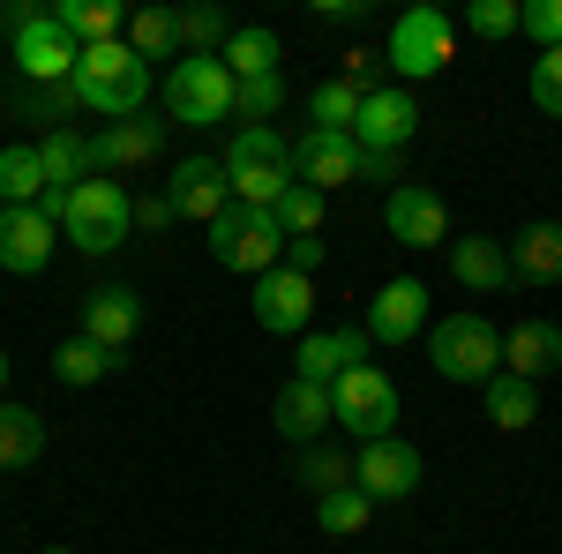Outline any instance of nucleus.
Returning a JSON list of instances; mask_svg holds the SVG:
<instances>
[{
  "label": "nucleus",
  "instance_id": "48",
  "mask_svg": "<svg viewBox=\"0 0 562 554\" xmlns=\"http://www.w3.org/2000/svg\"><path fill=\"white\" fill-rule=\"evenodd\" d=\"M8 375H15V368H8V352H0V397H8Z\"/></svg>",
  "mask_w": 562,
  "mask_h": 554
},
{
  "label": "nucleus",
  "instance_id": "38",
  "mask_svg": "<svg viewBox=\"0 0 562 554\" xmlns=\"http://www.w3.org/2000/svg\"><path fill=\"white\" fill-rule=\"evenodd\" d=\"M285 105V76H256V83H233V121L240 128H270Z\"/></svg>",
  "mask_w": 562,
  "mask_h": 554
},
{
  "label": "nucleus",
  "instance_id": "22",
  "mask_svg": "<svg viewBox=\"0 0 562 554\" xmlns=\"http://www.w3.org/2000/svg\"><path fill=\"white\" fill-rule=\"evenodd\" d=\"M503 375H525V383L562 375V323H548V315H525L518 330L503 338Z\"/></svg>",
  "mask_w": 562,
  "mask_h": 554
},
{
  "label": "nucleus",
  "instance_id": "41",
  "mask_svg": "<svg viewBox=\"0 0 562 554\" xmlns=\"http://www.w3.org/2000/svg\"><path fill=\"white\" fill-rule=\"evenodd\" d=\"M532 105H540V113H548V121H562V45H548V53H540V60H532Z\"/></svg>",
  "mask_w": 562,
  "mask_h": 554
},
{
  "label": "nucleus",
  "instance_id": "47",
  "mask_svg": "<svg viewBox=\"0 0 562 554\" xmlns=\"http://www.w3.org/2000/svg\"><path fill=\"white\" fill-rule=\"evenodd\" d=\"M360 180H397V158H375V150H360Z\"/></svg>",
  "mask_w": 562,
  "mask_h": 554
},
{
  "label": "nucleus",
  "instance_id": "19",
  "mask_svg": "<svg viewBox=\"0 0 562 554\" xmlns=\"http://www.w3.org/2000/svg\"><path fill=\"white\" fill-rule=\"evenodd\" d=\"M368 352H375V338H368V330H307L301 352H293V375H301V383H323V389H330L338 375H352Z\"/></svg>",
  "mask_w": 562,
  "mask_h": 554
},
{
  "label": "nucleus",
  "instance_id": "10",
  "mask_svg": "<svg viewBox=\"0 0 562 554\" xmlns=\"http://www.w3.org/2000/svg\"><path fill=\"white\" fill-rule=\"evenodd\" d=\"M420 479H428L420 450H413V442H397V434H383V442H360V457H352V487H360L368 502H405Z\"/></svg>",
  "mask_w": 562,
  "mask_h": 554
},
{
  "label": "nucleus",
  "instance_id": "14",
  "mask_svg": "<svg viewBox=\"0 0 562 554\" xmlns=\"http://www.w3.org/2000/svg\"><path fill=\"white\" fill-rule=\"evenodd\" d=\"M307 315H315V278L285 270V262L270 278H256V323L270 338H307Z\"/></svg>",
  "mask_w": 562,
  "mask_h": 554
},
{
  "label": "nucleus",
  "instance_id": "33",
  "mask_svg": "<svg viewBox=\"0 0 562 554\" xmlns=\"http://www.w3.org/2000/svg\"><path fill=\"white\" fill-rule=\"evenodd\" d=\"M360 105H368V90H352L346 76H323V83H315V98H307L315 128H330V135H352V128H360Z\"/></svg>",
  "mask_w": 562,
  "mask_h": 554
},
{
  "label": "nucleus",
  "instance_id": "9",
  "mask_svg": "<svg viewBox=\"0 0 562 554\" xmlns=\"http://www.w3.org/2000/svg\"><path fill=\"white\" fill-rule=\"evenodd\" d=\"M8 53H15V83H68L76 60H83V45L53 23V8H31V15L15 23V45H8Z\"/></svg>",
  "mask_w": 562,
  "mask_h": 554
},
{
  "label": "nucleus",
  "instance_id": "28",
  "mask_svg": "<svg viewBox=\"0 0 562 554\" xmlns=\"http://www.w3.org/2000/svg\"><path fill=\"white\" fill-rule=\"evenodd\" d=\"M38 195H45L38 143H8V150H0V203H8V211H38Z\"/></svg>",
  "mask_w": 562,
  "mask_h": 554
},
{
  "label": "nucleus",
  "instance_id": "43",
  "mask_svg": "<svg viewBox=\"0 0 562 554\" xmlns=\"http://www.w3.org/2000/svg\"><path fill=\"white\" fill-rule=\"evenodd\" d=\"M338 76H346L352 90H383V83H375V53H368V45H352L346 60H338Z\"/></svg>",
  "mask_w": 562,
  "mask_h": 554
},
{
  "label": "nucleus",
  "instance_id": "12",
  "mask_svg": "<svg viewBox=\"0 0 562 554\" xmlns=\"http://www.w3.org/2000/svg\"><path fill=\"white\" fill-rule=\"evenodd\" d=\"M383 225L397 248H442L450 240V203L435 188H420V180H397L383 195Z\"/></svg>",
  "mask_w": 562,
  "mask_h": 554
},
{
  "label": "nucleus",
  "instance_id": "20",
  "mask_svg": "<svg viewBox=\"0 0 562 554\" xmlns=\"http://www.w3.org/2000/svg\"><path fill=\"white\" fill-rule=\"evenodd\" d=\"M158 150H166V128H158V121H113V128L90 135V180L128 172V166H150Z\"/></svg>",
  "mask_w": 562,
  "mask_h": 554
},
{
  "label": "nucleus",
  "instance_id": "32",
  "mask_svg": "<svg viewBox=\"0 0 562 554\" xmlns=\"http://www.w3.org/2000/svg\"><path fill=\"white\" fill-rule=\"evenodd\" d=\"M128 45L143 53V60H188V53H180V8H135Z\"/></svg>",
  "mask_w": 562,
  "mask_h": 554
},
{
  "label": "nucleus",
  "instance_id": "8",
  "mask_svg": "<svg viewBox=\"0 0 562 554\" xmlns=\"http://www.w3.org/2000/svg\"><path fill=\"white\" fill-rule=\"evenodd\" d=\"M330 405H338V427L360 434V442L397 434V383H390L375 360H360L352 375H338V383H330Z\"/></svg>",
  "mask_w": 562,
  "mask_h": 554
},
{
  "label": "nucleus",
  "instance_id": "34",
  "mask_svg": "<svg viewBox=\"0 0 562 554\" xmlns=\"http://www.w3.org/2000/svg\"><path fill=\"white\" fill-rule=\"evenodd\" d=\"M487 420L503 427V434L532 427V420H540V389L525 383V375H495V383H487Z\"/></svg>",
  "mask_w": 562,
  "mask_h": 554
},
{
  "label": "nucleus",
  "instance_id": "30",
  "mask_svg": "<svg viewBox=\"0 0 562 554\" xmlns=\"http://www.w3.org/2000/svg\"><path fill=\"white\" fill-rule=\"evenodd\" d=\"M113 368H121V352H105V344H90V338L53 344V383L60 389H90V383H105Z\"/></svg>",
  "mask_w": 562,
  "mask_h": 554
},
{
  "label": "nucleus",
  "instance_id": "46",
  "mask_svg": "<svg viewBox=\"0 0 562 554\" xmlns=\"http://www.w3.org/2000/svg\"><path fill=\"white\" fill-rule=\"evenodd\" d=\"M315 23H368V0H307Z\"/></svg>",
  "mask_w": 562,
  "mask_h": 554
},
{
  "label": "nucleus",
  "instance_id": "45",
  "mask_svg": "<svg viewBox=\"0 0 562 554\" xmlns=\"http://www.w3.org/2000/svg\"><path fill=\"white\" fill-rule=\"evenodd\" d=\"M173 195H143V203H135V225H143V233H166V225H173Z\"/></svg>",
  "mask_w": 562,
  "mask_h": 554
},
{
  "label": "nucleus",
  "instance_id": "11",
  "mask_svg": "<svg viewBox=\"0 0 562 554\" xmlns=\"http://www.w3.org/2000/svg\"><path fill=\"white\" fill-rule=\"evenodd\" d=\"M413 135H420V98H413L405 83L368 90L352 143H360V150H375V158H405V143H413Z\"/></svg>",
  "mask_w": 562,
  "mask_h": 554
},
{
  "label": "nucleus",
  "instance_id": "17",
  "mask_svg": "<svg viewBox=\"0 0 562 554\" xmlns=\"http://www.w3.org/2000/svg\"><path fill=\"white\" fill-rule=\"evenodd\" d=\"M135 330H143V293L135 285H98V293H83V330L76 338H90V344H105V352L128 360Z\"/></svg>",
  "mask_w": 562,
  "mask_h": 554
},
{
  "label": "nucleus",
  "instance_id": "18",
  "mask_svg": "<svg viewBox=\"0 0 562 554\" xmlns=\"http://www.w3.org/2000/svg\"><path fill=\"white\" fill-rule=\"evenodd\" d=\"M60 248V225L45 211H0V270L8 278H38Z\"/></svg>",
  "mask_w": 562,
  "mask_h": 554
},
{
  "label": "nucleus",
  "instance_id": "15",
  "mask_svg": "<svg viewBox=\"0 0 562 554\" xmlns=\"http://www.w3.org/2000/svg\"><path fill=\"white\" fill-rule=\"evenodd\" d=\"M293 180H307V188H346V180H360V143L352 135H330V128H301L293 135Z\"/></svg>",
  "mask_w": 562,
  "mask_h": 554
},
{
  "label": "nucleus",
  "instance_id": "24",
  "mask_svg": "<svg viewBox=\"0 0 562 554\" xmlns=\"http://www.w3.org/2000/svg\"><path fill=\"white\" fill-rule=\"evenodd\" d=\"M510 278L518 285H562V225L555 217H532L510 240Z\"/></svg>",
  "mask_w": 562,
  "mask_h": 554
},
{
  "label": "nucleus",
  "instance_id": "35",
  "mask_svg": "<svg viewBox=\"0 0 562 554\" xmlns=\"http://www.w3.org/2000/svg\"><path fill=\"white\" fill-rule=\"evenodd\" d=\"M293 479H301L307 495H338V487H352V457L338 450V442H307Z\"/></svg>",
  "mask_w": 562,
  "mask_h": 554
},
{
  "label": "nucleus",
  "instance_id": "2",
  "mask_svg": "<svg viewBox=\"0 0 562 554\" xmlns=\"http://www.w3.org/2000/svg\"><path fill=\"white\" fill-rule=\"evenodd\" d=\"M217 158H225V180H233V203L270 211L293 188V135H278V128H233V143Z\"/></svg>",
  "mask_w": 562,
  "mask_h": 554
},
{
  "label": "nucleus",
  "instance_id": "31",
  "mask_svg": "<svg viewBox=\"0 0 562 554\" xmlns=\"http://www.w3.org/2000/svg\"><path fill=\"white\" fill-rule=\"evenodd\" d=\"M233 15L217 8V0H195V8H180V53H195V60H217L225 45H233Z\"/></svg>",
  "mask_w": 562,
  "mask_h": 554
},
{
  "label": "nucleus",
  "instance_id": "44",
  "mask_svg": "<svg viewBox=\"0 0 562 554\" xmlns=\"http://www.w3.org/2000/svg\"><path fill=\"white\" fill-rule=\"evenodd\" d=\"M323 248H330L323 233H315V240H285V270H301V278H315V270H323Z\"/></svg>",
  "mask_w": 562,
  "mask_h": 554
},
{
  "label": "nucleus",
  "instance_id": "5",
  "mask_svg": "<svg viewBox=\"0 0 562 554\" xmlns=\"http://www.w3.org/2000/svg\"><path fill=\"white\" fill-rule=\"evenodd\" d=\"M60 240L83 248V256H113V248H128V240H135V195L121 188V180H83L76 203H68Z\"/></svg>",
  "mask_w": 562,
  "mask_h": 554
},
{
  "label": "nucleus",
  "instance_id": "23",
  "mask_svg": "<svg viewBox=\"0 0 562 554\" xmlns=\"http://www.w3.org/2000/svg\"><path fill=\"white\" fill-rule=\"evenodd\" d=\"M450 278H458L465 293H503V285H518V278H510V240H495V233L450 240Z\"/></svg>",
  "mask_w": 562,
  "mask_h": 554
},
{
  "label": "nucleus",
  "instance_id": "7",
  "mask_svg": "<svg viewBox=\"0 0 562 554\" xmlns=\"http://www.w3.org/2000/svg\"><path fill=\"white\" fill-rule=\"evenodd\" d=\"M166 113H173L180 128H217V121H233V68L225 60H173L166 68Z\"/></svg>",
  "mask_w": 562,
  "mask_h": 554
},
{
  "label": "nucleus",
  "instance_id": "27",
  "mask_svg": "<svg viewBox=\"0 0 562 554\" xmlns=\"http://www.w3.org/2000/svg\"><path fill=\"white\" fill-rule=\"evenodd\" d=\"M45 457V412L31 405H0V472H23Z\"/></svg>",
  "mask_w": 562,
  "mask_h": 554
},
{
  "label": "nucleus",
  "instance_id": "40",
  "mask_svg": "<svg viewBox=\"0 0 562 554\" xmlns=\"http://www.w3.org/2000/svg\"><path fill=\"white\" fill-rule=\"evenodd\" d=\"M465 31L473 38H510V31H525V8L518 0H473L465 8Z\"/></svg>",
  "mask_w": 562,
  "mask_h": 554
},
{
  "label": "nucleus",
  "instance_id": "3",
  "mask_svg": "<svg viewBox=\"0 0 562 554\" xmlns=\"http://www.w3.org/2000/svg\"><path fill=\"white\" fill-rule=\"evenodd\" d=\"M383 60L397 68V83H428L442 76L450 60H458V23L442 15V8H397L390 15V38H383Z\"/></svg>",
  "mask_w": 562,
  "mask_h": 554
},
{
  "label": "nucleus",
  "instance_id": "42",
  "mask_svg": "<svg viewBox=\"0 0 562 554\" xmlns=\"http://www.w3.org/2000/svg\"><path fill=\"white\" fill-rule=\"evenodd\" d=\"M525 38H540V53L562 45V0H525Z\"/></svg>",
  "mask_w": 562,
  "mask_h": 554
},
{
  "label": "nucleus",
  "instance_id": "4",
  "mask_svg": "<svg viewBox=\"0 0 562 554\" xmlns=\"http://www.w3.org/2000/svg\"><path fill=\"white\" fill-rule=\"evenodd\" d=\"M428 368L442 383H495L503 375V330L487 315H442L428 330Z\"/></svg>",
  "mask_w": 562,
  "mask_h": 554
},
{
  "label": "nucleus",
  "instance_id": "49",
  "mask_svg": "<svg viewBox=\"0 0 562 554\" xmlns=\"http://www.w3.org/2000/svg\"><path fill=\"white\" fill-rule=\"evenodd\" d=\"M38 554H68V547H38Z\"/></svg>",
  "mask_w": 562,
  "mask_h": 554
},
{
  "label": "nucleus",
  "instance_id": "37",
  "mask_svg": "<svg viewBox=\"0 0 562 554\" xmlns=\"http://www.w3.org/2000/svg\"><path fill=\"white\" fill-rule=\"evenodd\" d=\"M270 217L285 225V240H315L323 233V188H307V180H293L278 203H270Z\"/></svg>",
  "mask_w": 562,
  "mask_h": 554
},
{
  "label": "nucleus",
  "instance_id": "16",
  "mask_svg": "<svg viewBox=\"0 0 562 554\" xmlns=\"http://www.w3.org/2000/svg\"><path fill=\"white\" fill-rule=\"evenodd\" d=\"M375 344H413L428 330V285L420 278H390L383 293L368 299V323H360Z\"/></svg>",
  "mask_w": 562,
  "mask_h": 554
},
{
  "label": "nucleus",
  "instance_id": "26",
  "mask_svg": "<svg viewBox=\"0 0 562 554\" xmlns=\"http://www.w3.org/2000/svg\"><path fill=\"white\" fill-rule=\"evenodd\" d=\"M38 166H45V188H83L90 180V135L83 128L38 135Z\"/></svg>",
  "mask_w": 562,
  "mask_h": 554
},
{
  "label": "nucleus",
  "instance_id": "21",
  "mask_svg": "<svg viewBox=\"0 0 562 554\" xmlns=\"http://www.w3.org/2000/svg\"><path fill=\"white\" fill-rule=\"evenodd\" d=\"M270 420H278L285 442H301V450H307V442H323V434L338 427V405H330V389H323V383H301V375H293V383L278 389Z\"/></svg>",
  "mask_w": 562,
  "mask_h": 554
},
{
  "label": "nucleus",
  "instance_id": "25",
  "mask_svg": "<svg viewBox=\"0 0 562 554\" xmlns=\"http://www.w3.org/2000/svg\"><path fill=\"white\" fill-rule=\"evenodd\" d=\"M128 15H135V8H113V0H60V8H53V23H60L76 45H113V38H128Z\"/></svg>",
  "mask_w": 562,
  "mask_h": 554
},
{
  "label": "nucleus",
  "instance_id": "29",
  "mask_svg": "<svg viewBox=\"0 0 562 554\" xmlns=\"http://www.w3.org/2000/svg\"><path fill=\"white\" fill-rule=\"evenodd\" d=\"M278 53H285V45H278V31L240 23V31H233V45H225L217 60L233 68V83H256V76H278Z\"/></svg>",
  "mask_w": 562,
  "mask_h": 554
},
{
  "label": "nucleus",
  "instance_id": "6",
  "mask_svg": "<svg viewBox=\"0 0 562 554\" xmlns=\"http://www.w3.org/2000/svg\"><path fill=\"white\" fill-rule=\"evenodd\" d=\"M211 256L217 270H240V278H270L285 262V225L256 203H233V211L211 225Z\"/></svg>",
  "mask_w": 562,
  "mask_h": 554
},
{
  "label": "nucleus",
  "instance_id": "36",
  "mask_svg": "<svg viewBox=\"0 0 562 554\" xmlns=\"http://www.w3.org/2000/svg\"><path fill=\"white\" fill-rule=\"evenodd\" d=\"M368 517H375V502H368L360 487L315 495V524H323V540H352V532H368Z\"/></svg>",
  "mask_w": 562,
  "mask_h": 554
},
{
  "label": "nucleus",
  "instance_id": "1",
  "mask_svg": "<svg viewBox=\"0 0 562 554\" xmlns=\"http://www.w3.org/2000/svg\"><path fill=\"white\" fill-rule=\"evenodd\" d=\"M76 105H90L105 128L113 121H143V105H150V60L135 53L128 38H113V45H83V60H76Z\"/></svg>",
  "mask_w": 562,
  "mask_h": 554
},
{
  "label": "nucleus",
  "instance_id": "39",
  "mask_svg": "<svg viewBox=\"0 0 562 554\" xmlns=\"http://www.w3.org/2000/svg\"><path fill=\"white\" fill-rule=\"evenodd\" d=\"M15 98H23V113L38 121V135L68 128V113H76V83H15Z\"/></svg>",
  "mask_w": 562,
  "mask_h": 554
},
{
  "label": "nucleus",
  "instance_id": "13",
  "mask_svg": "<svg viewBox=\"0 0 562 554\" xmlns=\"http://www.w3.org/2000/svg\"><path fill=\"white\" fill-rule=\"evenodd\" d=\"M166 195H173L180 217H195L203 233H211L217 217L233 211V180H225V158H180L173 180H166Z\"/></svg>",
  "mask_w": 562,
  "mask_h": 554
}]
</instances>
